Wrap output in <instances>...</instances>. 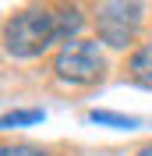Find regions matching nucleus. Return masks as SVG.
Listing matches in <instances>:
<instances>
[{
	"label": "nucleus",
	"mask_w": 152,
	"mask_h": 156,
	"mask_svg": "<svg viewBox=\"0 0 152 156\" xmlns=\"http://www.w3.org/2000/svg\"><path fill=\"white\" fill-rule=\"evenodd\" d=\"M4 43H7V53H14V57H36V53H43L50 43H57V14L46 11V7L21 11L18 18L7 21Z\"/></svg>",
	"instance_id": "nucleus-1"
},
{
	"label": "nucleus",
	"mask_w": 152,
	"mask_h": 156,
	"mask_svg": "<svg viewBox=\"0 0 152 156\" xmlns=\"http://www.w3.org/2000/svg\"><path fill=\"white\" fill-rule=\"evenodd\" d=\"M138 156H152V146H145V149H142V153H138Z\"/></svg>",
	"instance_id": "nucleus-9"
},
{
	"label": "nucleus",
	"mask_w": 152,
	"mask_h": 156,
	"mask_svg": "<svg viewBox=\"0 0 152 156\" xmlns=\"http://www.w3.org/2000/svg\"><path fill=\"white\" fill-rule=\"evenodd\" d=\"M103 71H106V60L95 43L74 39L57 53V75L67 78V82H99Z\"/></svg>",
	"instance_id": "nucleus-2"
},
{
	"label": "nucleus",
	"mask_w": 152,
	"mask_h": 156,
	"mask_svg": "<svg viewBox=\"0 0 152 156\" xmlns=\"http://www.w3.org/2000/svg\"><path fill=\"white\" fill-rule=\"evenodd\" d=\"M43 121V110H18V114H7L4 117V128H14V124H36Z\"/></svg>",
	"instance_id": "nucleus-7"
},
{
	"label": "nucleus",
	"mask_w": 152,
	"mask_h": 156,
	"mask_svg": "<svg viewBox=\"0 0 152 156\" xmlns=\"http://www.w3.org/2000/svg\"><path fill=\"white\" fill-rule=\"evenodd\" d=\"M131 78L138 82V85L152 89V43H145L142 50H134V57H131Z\"/></svg>",
	"instance_id": "nucleus-4"
},
{
	"label": "nucleus",
	"mask_w": 152,
	"mask_h": 156,
	"mask_svg": "<svg viewBox=\"0 0 152 156\" xmlns=\"http://www.w3.org/2000/svg\"><path fill=\"white\" fill-rule=\"evenodd\" d=\"M81 29V11L78 7H64V11H57V43H71V36Z\"/></svg>",
	"instance_id": "nucleus-5"
},
{
	"label": "nucleus",
	"mask_w": 152,
	"mask_h": 156,
	"mask_svg": "<svg viewBox=\"0 0 152 156\" xmlns=\"http://www.w3.org/2000/svg\"><path fill=\"white\" fill-rule=\"evenodd\" d=\"M92 121L95 124H113V128H134V117L110 114V110H92Z\"/></svg>",
	"instance_id": "nucleus-6"
},
{
	"label": "nucleus",
	"mask_w": 152,
	"mask_h": 156,
	"mask_svg": "<svg viewBox=\"0 0 152 156\" xmlns=\"http://www.w3.org/2000/svg\"><path fill=\"white\" fill-rule=\"evenodd\" d=\"M0 156H46L43 149H32V146H7Z\"/></svg>",
	"instance_id": "nucleus-8"
},
{
	"label": "nucleus",
	"mask_w": 152,
	"mask_h": 156,
	"mask_svg": "<svg viewBox=\"0 0 152 156\" xmlns=\"http://www.w3.org/2000/svg\"><path fill=\"white\" fill-rule=\"evenodd\" d=\"M99 36L110 46H127L142 25V4H99L95 11Z\"/></svg>",
	"instance_id": "nucleus-3"
}]
</instances>
